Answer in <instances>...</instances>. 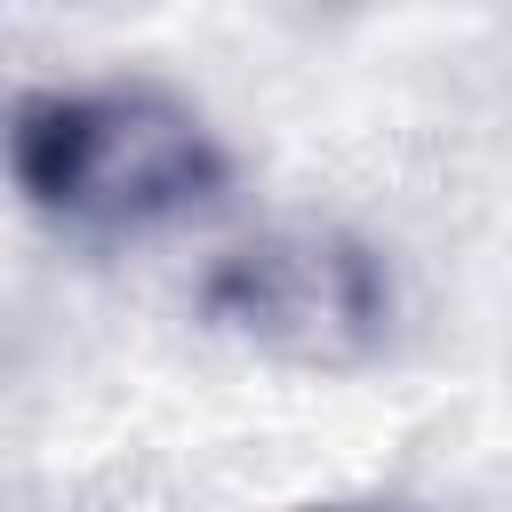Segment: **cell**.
<instances>
[{
    "instance_id": "cell-3",
    "label": "cell",
    "mask_w": 512,
    "mask_h": 512,
    "mask_svg": "<svg viewBox=\"0 0 512 512\" xmlns=\"http://www.w3.org/2000/svg\"><path fill=\"white\" fill-rule=\"evenodd\" d=\"M312 512H416V504H312Z\"/></svg>"
},
{
    "instance_id": "cell-1",
    "label": "cell",
    "mask_w": 512,
    "mask_h": 512,
    "mask_svg": "<svg viewBox=\"0 0 512 512\" xmlns=\"http://www.w3.org/2000/svg\"><path fill=\"white\" fill-rule=\"evenodd\" d=\"M8 160L16 192L64 232H160L232 184L224 136L160 88H32Z\"/></svg>"
},
{
    "instance_id": "cell-2",
    "label": "cell",
    "mask_w": 512,
    "mask_h": 512,
    "mask_svg": "<svg viewBox=\"0 0 512 512\" xmlns=\"http://www.w3.org/2000/svg\"><path fill=\"white\" fill-rule=\"evenodd\" d=\"M392 264L344 224H272L200 280V320L280 368H360L392 336Z\"/></svg>"
}]
</instances>
